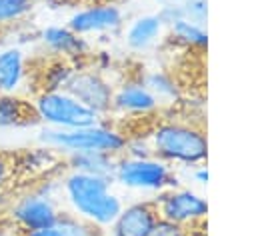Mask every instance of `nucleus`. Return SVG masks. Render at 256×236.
<instances>
[{"label": "nucleus", "instance_id": "f257e3e1", "mask_svg": "<svg viewBox=\"0 0 256 236\" xmlns=\"http://www.w3.org/2000/svg\"><path fill=\"white\" fill-rule=\"evenodd\" d=\"M112 186L114 180L108 176L76 170H68L62 176V194L70 212L100 230L108 228L124 206L122 196L116 194Z\"/></svg>", "mask_w": 256, "mask_h": 236}, {"label": "nucleus", "instance_id": "f03ea898", "mask_svg": "<svg viewBox=\"0 0 256 236\" xmlns=\"http://www.w3.org/2000/svg\"><path fill=\"white\" fill-rule=\"evenodd\" d=\"M152 152L170 166H202L208 160V134L192 118H158L148 128Z\"/></svg>", "mask_w": 256, "mask_h": 236}, {"label": "nucleus", "instance_id": "7ed1b4c3", "mask_svg": "<svg viewBox=\"0 0 256 236\" xmlns=\"http://www.w3.org/2000/svg\"><path fill=\"white\" fill-rule=\"evenodd\" d=\"M36 140L38 144L48 146L60 152L62 156L72 152H88V150H100V152H110L114 156H120L124 154L126 134L122 132V128L114 126L106 118V120H100L98 124L74 128V130L42 126L38 130Z\"/></svg>", "mask_w": 256, "mask_h": 236}, {"label": "nucleus", "instance_id": "20e7f679", "mask_svg": "<svg viewBox=\"0 0 256 236\" xmlns=\"http://www.w3.org/2000/svg\"><path fill=\"white\" fill-rule=\"evenodd\" d=\"M112 180H114V184H118L126 190L150 192V194H158L162 190L180 186V180H178L174 168L156 156L130 158V156L120 154L116 158V168H114Z\"/></svg>", "mask_w": 256, "mask_h": 236}, {"label": "nucleus", "instance_id": "39448f33", "mask_svg": "<svg viewBox=\"0 0 256 236\" xmlns=\"http://www.w3.org/2000/svg\"><path fill=\"white\" fill-rule=\"evenodd\" d=\"M34 110L40 118V124L60 130H74L98 124L102 118L86 108L82 102H78L72 94L66 90L56 92H38L32 98Z\"/></svg>", "mask_w": 256, "mask_h": 236}, {"label": "nucleus", "instance_id": "423d86ee", "mask_svg": "<svg viewBox=\"0 0 256 236\" xmlns=\"http://www.w3.org/2000/svg\"><path fill=\"white\" fill-rule=\"evenodd\" d=\"M154 204L160 218L184 226L186 230H202L208 216V200L196 190L176 186L154 194Z\"/></svg>", "mask_w": 256, "mask_h": 236}, {"label": "nucleus", "instance_id": "0eeeda50", "mask_svg": "<svg viewBox=\"0 0 256 236\" xmlns=\"http://www.w3.org/2000/svg\"><path fill=\"white\" fill-rule=\"evenodd\" d=\"M126 14L122 4L110 0H84L66 20V26L76 34L88 36H110L124 28Z\"/></svg>", "mask_w": 256, "mask_h": 236}, {"label": "nucleus", "instance_id": "6e6552de", "mask_svg": "<svg viewBox=\"0 0 256 236\" xmlns=\"http://www.w3.org/2000/svg\"><path fill=\"white\" fill-rule=\"evenodd\" d=\"M64 90L72 94L78 102H82L86 108L96 112L102 120H106V116L112 114L114 82L110 76L100 74L90 66L76 70Z\"/></svg>", "mask_w": 256, "mask_h": 236}, {"label": "nucleus", "instance_id": "1a4fd4ad", "mask_svg": "<svg viewBox=\"0 0 256 236\" xmlns=\"http://www.w3.org/2000/svg\"><path fill=\"white\" fill-rule=\"evenodd\" d=\"M162 110L156 96L142 84L140 76H128L114 86L112 116L120 114L126 118H152Z\"/></svg>", "mask_w": 256, "mask_h": 236}, {"label": "nucleus", "instance_id": "9d476101", "mask_svg": "<svg viewBox=\"0 0 256 236\" xmlns=\"http://www.w3.org/2000/svg\"><path fill=\"white\" fill-rule=\"evenodd\" d=\"M60 212L62 208L58 206V200L40 196L34 190L24 192L10 206V218L18 232L48 228L58 220Z\"/></svg>", "mask_w": 256, "mask_h": 236}, {"label": "nucleus", "instance_id": "9b49d317", "mask_svg": "<svg viewBox=\"0 0 256 236\" xmlns=\"http://www.w3.org/2000/svg\"><path fill=\"white\" fill-rule=\"evenodd\" d=\"M160 214L152 198L124 204L114 222L102 230V236H148Z\"/></svg>", "mask_w": 256, "mask_h": 236}, {"label": "nucleus", "instance_id": "f8f14e48", "mask_svg": "<svg viewBox=\"0 0 256 236\" xmlns=\"http://www.w3.org/2000/svg\"><path fill=\"white\" fill-rule=\"evenodd\" d=\"M38 40L50 56L66 58L70 62L90 58V54L94 50L92 42L88 38L76 34L66 24H50V26L42 28L38 34Z\"/></svg>", "mask_w": 256, "mask_h": 236}, {"label": "nucleus", "instance_id": "ddd939ff", "mask_svg": "<svg viewBox=\"0 0 256 236\" xmlns=\"http://www.w3.org/2000/svg\"><path fill=\"white\" fill-rule=\"evenodd\" d=\"M14 154V174L20 172L22 176L30 178V180H38L42 176L48 174H60L64 166V156L48 146H32V148H24L20 152H12Z\"/></svg>", "mask_w": 256, "mask_h": 236}, {"label": "nucleus", "instance_id": "4468645a", "mask_svg": "<svg viewBox=\"0 0 256 236\" xmlns=\"http://www.w3.org/2000/svg\"><path fill=\"white\" fill-rule=\"evenodd\" d=\"M40 126V118L34 110L32 100L22 94L0 92V130L34 128Z\"/></svg>", "mask_w": 256, "mask_h": 236}, {"label": "nucleus", "instance_id": "2eb2a0df", "mask_svg": "<svg viewBox=\"0 0 256 236\" xmlns=\"http://www.w3.org/2000/svg\"><path fill=\"white\" fill-rule=\"evenodd\" d=\"M164 32L166 28L158 14H140L124 28V42L132 52H146L160 42Z\"/></svg>", "mask_w": 256, "mask_h": 236}, {"label": "nucleus", "instance_id": "dca6fc26", "mask_svg": "<svg viewBox=\"0 0 256 236\" xmlns=\"http://www.w3.org/2000/svg\"><path fill=\"white\" fill-rule=\"evenodd\" d=\"M74 72H76V68H74V64H72L70 60L50 56L48 60L42 62L40 68H34L32 72H28V76H30V80L34 82L36 94H38V92H56V90H64Z\"/></svg>", "mask_w": 256, "mask_h": 236}, {"label": "nucleus", "instance_id": "f3484780", "mask_svg": "<svg viewBox=\"0 0 256 236\" xmlns=\"http://www.w3.org/2000/svg\"><path fill=\"white\" fill-rule=\"evenodd\" d=\"M28 78L26 54L20 46L0 48V92L20 94L24 80Z\"/></svg>", "mask_w": 256, "mask_h": 236}, {"label": "nucleus", "instance_id": "a211bd4d", "mask_svg": "<svg viewBox=\"0 0 256 236\" xmlns=\"http://www.w3.org/2000/svg\"><path fill=\"white\" fill-rule=\"evenodd\" d=\"M116 158L118 156H114L110 152H100V150L72 152V154H66L64 156V166L68 170L112 178L114 168H116Z\"/></svg>", "mask_w": 256, "mask_h": 236}, {"label": "nucleus", "instance_id": "6ab92c4d", "mask_svg": "<svg viewBox=\"0 0 256 236\" xmlns=\"http://www.w3.org/2000/svg\"><path fill=\"white\" fill-rule=\"evenodd\" d=\"M166 38L184 48V50H196V52H202L208 48V32H206V26L204 24H196V22H190L186 18H180L176 22H172L168 28H166Z\"/></svg>", "mask_w": 256, "mask_h": 236}, {"label": "nucleus", "instance_id": "aec40b11", "mask_svg": "<svg viewBox=\"0 0 256 236\" xmlns=\"http://www.w3.org/2000/svg\"><path fill=\"white\" fill-rule=\"evenodd\" d=\"M142 84L156 96V100L160 102V106H174L182 100V88L180 82L174 78V74L166 72V70H148L144 74H140Z\"/></svg>", "mask_w": 256, "mask_h": 236}, {"label": "nucleus", "instance_id": "412c9836", "mask_svg": "<svg viewBox=\"0 0 256 236\" xmlns=\"http://www.w3.org/2000/svg\"><path fill=\"white\" fill-rule=\"evenodd\" d=\"M54 228L58 232V236H102V230L96 228L94 224L82 220L80 216L62 210L58 220L54 222Z\"/></svg>", "mask_w": 256, "mask_h": 236}, {"label": "nucleus", "instance_id": "4be33fe9", "mask_svg": "<svg viewBox=\"0 0 256 236\" xmlns=\"http://www.w3.org/2000/svg\"><path fill=\"white\" fill-rule=\"evenodd\" d=\"M38 0H0V30L12 28L14 24L26 20Z\"/></svg>", "mask_w": 256, "mask_h": 236}, {"label": "nucleus", "instance_id": "5701e85b", "mask_svg": "<svg viewBox=\"0 0 256 236\" xmlns=\"http://www.w3.org/2000/svg\"><path fill=\"white\" fill-rule=\"evenodd\" d=\"M124 134H126L124 156H130V158H150V156H154L148 130L144 134L142 132H124Z\"/></svg>", "mask_w": 256, "mask_h": 236}, {"label": "nucleus", "instance_id": "b1692460", "mask_svg": "<svg viewBox=\"0 0 256 236\" xmlns=\"http://www.w3.org/2000/svg\"><path fill=\"white\" fill-rule=\"evenodd\" d=\"M184 18L196 24H206L208 20V0H184L180 2Z\"/></svg>", "mask_w": 256, "mask_h": 236}, {"label": "nucleus", "instance_id": "393cba45", "mask_svg": "<svg viewBox=\"0 0 256 236\" xmlns=\"http://www.w3.org/2000/svg\"><path fill=\"white\" fill-rule=\"evenodd\" d=\"M90 68H94L96 72H100V74H110V72H114V68H116V62H114V56H112V52L110 50H92V54H90Z\"/></svg>", "mask_w": 256, "mask_h": 236}, {"label": "nucleus", "instance_id": "a878e982", "mask_svg": "<svg viewBox=\"0 0 256 236\" xmlns=\"http://www.w3.org/2000/svg\"><path fill=\"white\" fill-rule=\"evenodd\" d=\"M148 236H190V230H186L180 224H174L170 220L158 218V222L154 224V228L150 230Z\"/></svg>", "mask_w": 256, "mask_h": 236}, {"label": "nucleus", "instance_id": "bb28decb", "mask_svg": "<svg viewBox=\"0 0 256 236\" xmlns=\"http://www.w3.org/2000/svg\"><path fill=\"white\" fill-rule=\"evenodd\" d=\"M158 18L162 20V24H164V28H168L172 22H176V20H180V18H184V12H182V6H180V2H170V4H164V6H160L158 8Z\"/></svg>", "mask_w": 256, "mask_h": 236}, {"label": "nucleus", "instance_id": "cd10ccee", "mask_svg": "<svg viewBox=\"0 0 256 236\" xmlns=\"http://www.w3.org/2000/svg\"><path fill=\"white\" fill-rule=\"evenodd\" d=\"M12 176H16L14 174V154L0 150V192L8 186Z\"/></svg>", "mask_w": 256, "mask_h": 236}, {"label": "nucleus", "instance_id": "c85d7f7f", "mask_svg": "<svg viewBox=\"0 0 256 236\" xmlns=\"http://www.w3.org/2000/svg\"><path fill=\"white\" fill-rule=\"evenodd\" d=\"M192 178H194V182H198L200 186H206L208 180H210V172H208L206 166H194V170H192Z\"/></svg>", "mask_w": 256, "mask_h": 236}, {"label": "nucleus", "instance_id": "c756f323", "mask_svg": "<svg viewBox=\"0 0 256 236\" xmlns=\"http://www.w3.org/2000/svg\"><path fill=\"white\" fill-rule=\"evenodd\" d=\"M18 236H58L54 224L48 226V228H38V230H24V232H18Z\"/></svg>", "mask_w": 256, "mask_h": 236}, {"label": "nucleus", "instance_id": "7c9ffc66", "mask_svg": "<svg viewBox=\"0 0 256 236\" xmlns=\"http://www.w3.org/2000/svg\"><path fill=\"white\" fill-rule=\"evenodd\" d=\"M38 2H46V4H52V6H78L84 0H38Z\"/></svg>", "mask_w": 256, "mask_h": 236}, {"label": "nucleus", "instance_id": "2f4dec72", "mask_svg": "<svg viewBox=\"0 0 256 236\" xmlns=\"http://www.w3.org/2000/svg\"><path fill=\"white\" fill-rule=\"evenodd\" d=\"M158 2V6H164V4H170V2H174V0H156Z\"/></svg>", "mask_w": 256, "mask_h": 236}, {"label": "nucleus", "instance_id": "473e14b6", "mask_svg": "<svg viewBox=\"0 0 256 236\" xmlns=\"http://www.w3.org/2000/svg\"><path fill=\"white\" fill-rule=\"evenodd\" d=\"M110 2H116V4H124V2H128V0H110Z\"/></svg>", "mask_w": 256, "mask_h": 236}]
</instances>
